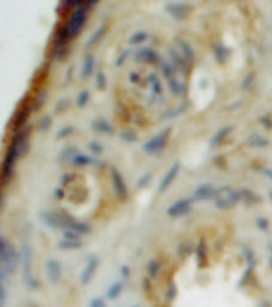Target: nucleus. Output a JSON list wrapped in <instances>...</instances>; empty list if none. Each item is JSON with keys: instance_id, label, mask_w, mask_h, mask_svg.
<instances>
[{"instance_id": "50", "label": "nucleus", "mask_w": 272, "mask_h": 307, "mask_svg": "<svg viewBox=\"0 0 272 307\" xmlns=\"http://www.w3.org/2000/svg\"><path fill=\"white\" fill-rule=\"evenodd\" d=\"M253 78H255V74H250L247 78H245V81H243V84H242V87H243V90H247V87L252 84V81H253Z\"/></svg>"}, {"instance_id": "47", "label": "nucleus", "mask_w": 272, "mask_h": 307, "mask_svg": "<svg viewBox=\"0 0 272 307\" xmlns=\"http://www.w3.org/2000/svg\"><path fill=\"white\" fill-rule=\"evenodd\" d=\"M256 225H258V228H260L261 231H267V228H269V222L266 220V218H258Z\"/></svg>"}, {"instance_id": "18", "label": "nucleus", "mask_w": 272, "mask_h": 307, "mask_svg": "<svg viewBox=\"0 0 272 307\" xmlns=\"http://www.w3.org/2000/svg\"><path fill=\"white\" fill-rule=\"evenodd\" d=\"M196 259H197V266L202 268L206 262H207V245H206V240L200 239L199 244L196 245Z\"/></svg>"}, {"instance_id": "8", "label": "nucleus", "mask_w": 272, "mask_h": 307, "mask_svg": "<svg viewBox=\"0 0 272 307\" xmlns=\"http://www.w3.org/2000/svg\"><path fill=\"white\" fill-rule=\"evenodd\" d=\"M110 173H111V183H113V193H115V196H117L121 202L126 201L127 199V188L124 185V180L121 177V173L117 169H115V167L110 170Z\"/></svg>"}, {"instance_id": "23", "label": "nucleus", "mask_w": 272, "mask_h": 307, "mask_svg": "<svg viewBox=\"0 0 272 307\" xmlns=\"http://www.w3.org/2000/svg\"><path fill=\"white\" fill-rule=\"evenodd\" d=\"M160 271H161V265H160V261H157L156 258H153V259H150L148 261V266H147V272H148V277L153 280V279H156L157 275H160Z\"/></svg>"}, {"instance_id": "54", "label": "nucleus", "mask_w": 272, "mask_h": 307, "mask_svg": "<svg viewBox=\"0 0 272 307\" xmlns=\"http://www.w3.org/2000/svg\"><path fill=\"white\" fill-rule=\"evenodd\" d=\"M127 56H129V51H124V53H123V56H121L120 59H118V65H121V64H123V61L126 59Z\"/></svg>"}, {"instance_id": "56", "label": "nucleus", "mask_w": 272, "mask_h": 307, "mask_svg": "<svg viewBox=\"0 0 272 307\" xmlns=\"http://www.w3.org/2000/svg\"><path fill=\"white\" fill-rule=\"evenodd\" d=\"M263 173H264V175H267V177L272 180V169H263Z\"/></svg>"}, {"instance_id": "30", "label": "nucleus", "mask_w": 272, "mask_h": 307, "mask_svg": "<svg viewBox=\"0 0 272 307\" xmlns=\"http://www.w3.org/2000/svg\"><path fill=\"white\" fill-rule=\"evenodd\" d=\"M178 47L182 48V51H183V57H185L186 61L190 62V61L194 59V51H193V48L188 45V43L183 41V40H180V41H178Z\"/></svg>"}, {"instance_id": "41", "label": "nucleus", "mask_w": 272, "mask_h": 307, "mask_svg": "<svg viewBox=\"0 0 272 307\" xmlns=\"http://www.w3.org/2000/svg\"><path fill=\"white\" fill-rule=\"evenodd\" d=\"M96 84L99 90H105L107 87V80H105V75L102 74V72H99V74L96 75Z\"/></svg>"}, {"instance_id": "5", "label": "nucleus", "mask_w": 272, "mask_h": 307, "mask_svg": "<svg viewBox=\"0 0 272 307\" xmlns=\"http://www.w3.org/2000/svg\"><path fill=\"white\" fill-rule=\"evenodd\" d=\"M170 137V129H164L160 134H156L153 139H150L145 145H143V151L148 155H156L166 148V145Z\"/></svg>"}, {"instance_id": "45", "label": "nucleus", "mask_w": 272, "mask_h": 307, "mask_svg": "<svg viewBox=\"0 0 272 307\" xmlns=\"http://www.w3.org/2000/svg\"><path fill=\"white\" fill-rule=\"evenodd\" d=\"M89 307H107V302L102 298H93L89 301Z\"/></svg>"}, {"instance_id": "57", "label": "nucleus", "mask_w": 272, "mask_h": 307, "mask_svg": "<svg viewBox=\"0 0 272 307\" xmlns=\"http://www.w3.org/2000/svg\"><path fill=\"white\" fill-rule=\"evenodd\" d=\"M261 307H270V302H267V301H266V302H263V304H261Z\"/></svg>"}, {"instance_id": "24", "label": "nucleus", "mask_w": 272, "mask_h": 307, "mask_svg": "<svg viewBox=\"0 0 272 307\" xmlns=\"http://www.w3.org/2000/svg\"><path fill=\"white\" fill-rule=\"evenodd\" d=\"M121 291H123V283L121 282H113L107 290V299H111V301L117 299L121 295Z\"/></svg>"}, {"instance_id": "49", "label": "nucleus", "mask_w": 272, "mask_h": 307, "mask_svg": "<svg viewBox=\"0 0 272 307\" xmlns=\"http://www.w3.org/2000/svg\"><path fill=\"white\" fill-rule=\"evenodd\" d=\"M260 121L267 127V129H272V120L269 118V116H261V118H260Z\"/></svg>"}, {"instance_id": "59", "label": "nucleus", "mask_w": 272, "mask_h": 307, "mask_svg": "<svg viewBox=\"0 0 272 307\" xmlns=\"http://www.w3.org/2000/svg\"><path fill=\"white\" fill-rule=\"evenodd\" d=\"M269 198H270V201H272V191L269 193Z\"/></svg>"}, {"instance_id": "35", "label": "nucleus", "mask_w": 272, "mask_h": 307, "mask_svg": "<svg viewBox=\"0 0 272 307\" xmlns=\"http://www.w3.org/2000/svg\"><path fill=\"white\" fill-rule=\"evenodd\" d=\"M193 248H194L193 244L190 240H186V242H183V244L178 245V253H180L182 258H186V256H188L193 252Z\"/></svg>"}, {"instance_id": "29", "label": "nucleus", "mask_w": 272, "mask_h": 307, "mask_svg": "<svg viewBox=\"0 0 272 307\" xmlns=\"http://www.w3.org/2000/svg\"><path fill=\"white\" fill-rule=\"evenodd\" d=\"M215 57H217V61L221 62V64L226 62V59L229 57V50L224 48L223 45H220V43H218V45L215 47Z\"/></svg>"}, {"instance_id": "6", "label": "nucleus", "mask_w": 272, "mask_h": 307, "mask_svg": "<svg viewBox=\"0 0 272 307\" xmlns=\"http://www.w3.org/2000/svg\"><path fill=\"white\" fill-rule=\"evenodd\" d=\"M191 210H193V198H185V199H180L172 204V206L167 209V215L170 218H178V216L190 213Z\"/></svg>"}, {"instance_id": "3", "label": "nucleus", "mask_w": 272, "mask_h": 307, "mask_svg": "<svg viewBox=\"0 0 272 307\" xmlns=\"http://www.w3.org/2000/svg\"><path fill=\"white\" fill-rule=\"evenodd\" d=\"M213 201H215V206L221 210L231 209L240 201V191H236V189L229 188V186L220 188V189H217V196H215Z\"/></svg>"}, {"instance_id": "27", "label": "nucleus", "mask_w": 272, "mask_h": 307, "mask_svg": "<svg viewBox=\"0 0 272 307\" xmlns=\"http://www.w3.org/2000/svg\"><path fill=\"white\" fill-rule=\"evenodd\" d=\"M77 155H78V150H77L75 147H67L65 150L61 151V155H59V161H61V163H65V161H70V163H72V159H74Z\"/></svg>"}, {"instance_id": "58", "label": "nucleus", "mask_w": 272, "mask_h": 307, "mask_svg": "<svg viewBox=\"0 0 272 307\" xmlns=\"http://www.w3.org/2000/svg\"><path fill=\"white\" fill-rule=\"evenodd\" d=\"M270 268H272V245H270Z\"/></svg>"}, {"instance_id": "13", "label": "nucleus", "mask_w": 272, "mask_h": 307, "mask_svg": "<svg viewBox=\"0 0 272 307\" xmlns=\"http://www.w3.org/2000/svg\"><path fill=\"white\" fill-rule=\"evenodd\" d=\"M178 172H180V164L178 163H175V164H172V167L166 172V175L163 177V180H161V183H160V193H164L166 189L174 183V180L177 179V175H178Z\"/></svg>"}, {"instance_id": "46", "label": "nucleus", "mask_w": 272, "mask_h": 307, "mask_svg": "<svg viewBox=\"0 0 272 307\" xmlns=\"http://www.w3.org/2000/svg\"><path fill=\"white\" fill-rule=\"evenodd\" d=\"M67 107H69V100H67V99H62V100L57 102V107H56L54 110H56V113H61L62 110H67Z\"/></svg>"}, {"instance_id": "42", "label": "nucleus", "mask_w": 272, "mask_h": 307, "mask_svg": "<svg viewBox=\"0 0 272 307\" xmlns=\"http://www.w3.org/2000/svg\"><path fill=\"white\" fill-rule=\"evenodd\" d=\"M75 133V127H72V126H67V127H62L59 133L56 134V137L57 139H64V137H67V136H70V134H74Z\"/></svg>"}, {"instance_id": "1", "label": "nucleus", "mask_w": 272, "mask_h": 307, "mask_svg": "<svg viewBox=\"0 0 272 307\" xmlns=\"http://www.w3.org/2000/svg\"><path fill=\"white\" fill-rule=\"evenodd\" d=\"M21 256L19 253L14 250L13 245L8 242V239L5 236L0 237V261H2V271H0V279H2V283H5L7 277L10 274H13L18 268Z\"/></svg>"}, {"instance_id": "43", "label": "nucleus", "mask_w": 272, "mask_h": 307, "mask_svg": "<svg viewBox=\"0 0 272 307\" xmlns=\"http://www.w3.org/2000/svg\"><path fill=\"white\" fill-rule=\"evenodd\" d=\"M89 151L94 153V155H100V153L104 151V147L99 142H91L89 143Z\"/></svg>"}, {"instance_id": "44", "label": "nucleus", "mask_w": 272, "mask_h": 307, "mask_svg": "<svg viewBox=\"0 0 272 307\" xmlns=\"http://www.w3.org/2000/svg\"><path fill=\"white\" fill-rule=\"evenodd\" d=\"M50 126H51V118H50V116H43L41 121L38 123V127H40V130H43V133H45V130H47Z\"/></svg>"}, {"instance_id": "21", "label": "nucleus", "mask_w": 272, "mask_h": 307, "mask_svg": "<svg viewBox=\"0 0 272 307\" xmlns=\"http://www.w3.org/2000/svg\"><path fill=\"white\" fill-rule=\"evenodd\" d=\"M41 220L47 226H50L53 229H61L59 220H57V212H41Z\"/></svg>"}, {"instance_id": "14", "label": "nucleus", "mask_w": 272, "mask_h": 307, "mask_svg": "<svg viewBox=\"0 0 272 307\" xmlns=\"http://www.w3.org/2000/svg\"><path fill=\"white\" fill-rule=\"evenodd\" d=\"M70 34L67 26H61L57 29L56 37H54V50H61V48H69V41H70Z\"/></svg>"}, {"instance_id": "52", "label": "nucleus", "mask_w": 272, "mask_h": 307, "mask_svg": "<svg viewBox=\"0 0 272 307\" xmlns=\"http://www.w3.org/2000/svg\"><path fill=\"white\" fill-rule=\"evenodd\" d=\"M167 298H169L170 301H172V299H174V298H175V287H174V285H172V287H170V290H169V295H167Z\"/></svg>"}, {"instance_id": "25", "label": "nucleus", "mask_w": 272, "mask_h": 307, "mask_svg": "<svg viewBox=\"0 0 272 307\" xmlns=\"http://www.w3.org/2000/svg\"><path fill=\"white\" fill-rule=\"evenodd\" d=\"M240 201H243L245 204H253V202H260L261 198L256 193L250 191V189H242L240 191Z\"/></svg>"}, {"instance_id": "60", "label": "nucleus", "mask_w": 272, "mask_h": 307, "mask_svg": "<svg viewBox=\"0 0 272 307\" xmlns=\"http://www.w3.org/2000/svg\"><path fill=\"white\" fill-rule=\"evenodd\" d=\"M132 307H140V305H132Z\"/></svg>"}, {"instance_id": "37", "label": "nucleus", "mask_w": 272, "mask_h": 307, "mask_svg": "<svg viewBox=\"0 0 272 307\" xmlns=\"http://www.w3.org/2000/svg\"><path fill=\"white\" fill-rule=\"evenodd\" d=\"M89 97H91L89 91H81V93L78 94V97H77V105H78L80 108L86 107V104L89 102Z\"/></svg>"}, {"instance_id": "26", "label": "nucleus", "mask_w": 272, "mask_h": 307, "mask_svg": "<svg viewBox=\"0 0 272 307\" xmlns=\"http://www.w3.org/2000/svg\"><path fill=\"white\" fill-rule=\"evenodd\" d=\"M248 145H250V147L263 148V147H267V145H269V140L264 139V137H261L260 134H253V136H250V139H248Z\"/></svg>"}, {"instance_id": "20", "label": "nucleus", "mask_w": 272, "mask_h": 307, "mask_svg": "<svg viewBox=\"0 0 272 307\" xmlns=\"http://www.w3.org/2000/svg\"><path fill=\"white\" fill-rule=\"evenodd\" d=\"M94 64H96L94 54H88V56L84 57L83 69H81V77H83V78H89V77H91V74L94 72Z\"/></svg>"}, {"instance_id": "10", "label": "nucleus", "mask_w": 272, "mask_h": 307, "mask_svg": "<svg viewBox=\"0 0 272 307\" xmlns=\"http://www.w3.org/2000/svg\"><path fill=\"white\" fill-rule=\"evenodd\" d=\"M45 271H47V279L50 283L56 285L59 283L61 277H62V265L57 259H48L45 265Z\"/></svg>"}, {"instance_id": "19", "label": "nucleus", "mask_w": 272, "mask_h": 307, "mask_svg": "<svg viewBox=\"0 0 272 307\" xmlns=\"http://www.w3.org/2000/svg\"><path fill=\"white\" fill-rule=\"evenodd\" d=\"M93 129L96 130V133H102V134H108V136L113 134L111 124L107 120H104V118H96L93 121Z\"/></svg>"}, {"instance_id": "15", "label": "nucleus", "mask_w": 272, "mask_h": 307, "mask_svg": "<svg viewBox=\"0 0 272 307\" xmlns=\"http://www.w3.org/2000/svg\"><path fill=\"white\" fill-rule=\"evenodd\" d=\"M166 10L170 13V16L175 19H185L190 13V7L185 4H170L166 7Z\"/></svg>"}, {"instance_id": "53", "label": "nucleus", "mask_w": 272, "mask_h": 307, "mask_svg": "<svg viewBox=\"0 0 272 307\" xmlns=\"http://www.w3.org/2000/svg\"><path fill=\"white\" fill-rule=\"evenodd\" d=\"M64 194H65V193H64L62 188H57V189H56V198H57V199H64Z\"/></svg>"}, {"instance_id": "28", "label": "nucleus", "mask_w": 272, "mask_h": 307, "mask_svg": "<svg viewBox=\"0 0 272 307\" xmlns=\"http://www.w3.org/2000/svg\"><path fill=\"white\" fill-rule=\"evenodd\" d=\"M170 54H172V59H174V67L175 69H185L186 64H188V61L185 59V57H182V53H178L177 50H170Z\"/></svg>"}, {"instance_id": "12", "label": "nucleus", "mask_w": 272, "mask_h": 307, "mask_svg": "<svg viewBox=\"0 0 272 307\" xmlns=\"http://www.w3.org/2000/svg\"><path fill=\"white\" fill-rule=\"evenodd\" d=\"M135 61L145 64H157L160 62V54L151 48H142L135 53Z\"/></svg>"}, {"instance_id": "40", "label": "nucleus", "mask_w": 272, "mask_h": 307, "mask_svg": "<svg viewBox=\"0 0 272 307\" xmlns=\"http://www.w3.org/2000/svg\"><path fill=\"white\" fill-rule=\"evenodd\" d=\"M151 180H153V175H151V173H145V175H143V177L139 179V182H137V188H147V186L150 185Z\"/></svg>"}, {"instance_id": "31", "label": "nucleus", "mask_w": 272, "mask_h": 307, "mask_svg": "<svg viewBox=\"0 0 272 307\" xmlns=\"http://www.w3.org/2000/svg\"><path fill=\"white\" fill-rule=\"evenodd\" d=\"M59 248L61 250H77V248H81V240H61L59 242Z\"/></svg>"}, {"instance_id": "7", "label": "nucleus", "mask_w": 272, "mask_h": 307, "mask_svg": "<svg viewBox=\"0 0 272 307\" xmlns=\"http://www.w3.org/2000/svg\"><path fill=\"white\" fill-rule=\"evenodd\" d=\"M32 110H34L32 108V102H24V104H21V107L18 108L16 115H14V118H13L14 133H16V130H21L26 126V123L29 120V115H31Z\"/></svg>"}, {"instance_id": "16", "label": "nucleus", "mask_w": 272, "mask_h": 307, "mask_svg": "<svg viewBox=\"0 0 272 307\" xmlns=\"http://www.w3.org/2000/svg\"><path fill=\"white\" fill-rule=\"evenodd\" d=\"M231 130H233V126H226V127H221L220 130H217V134H215L213 137H212V140H210V147L212 148H217V147H220V145L224 142V139L231 134Z\"/></svg>"}, {"instance_id": "22", "label": "nucleus", "mask_w": 272, "mask_h": 307, "mask_svg": "<svg viewBox=\"0 0 272 307\" xmlns=\"http://www.w3.org/2000/svg\"><path fill=\"white\" fill-rule=\"evenodd\" d=\"M105 32H107V26H100V27L97 29V31H96V32L91 35V38H89V40H88V43H86V45H84V48L88 50V48H93V47H96L97 43L104 38Z\"/></svg>"}, {"instance_id": "33", "label": "nucleus", "mask_w": 272, "mask_h": 307, "mask_svg": "<svg viewBox=\"0 0 272 307\" xmlns=\"http://www.w3.org/2000/svg\"><path fill=\"white\" fill-rule=\"evenodd\" d=\"M148 81L151 84V93L154 96H160L161 94V83H160V80H157V77L154 74H151V75H148Z\"/></svg>"}, {"instance_id": "34", "label": "nucleus", "mask_w": 272, "mask_h": 307, "mask_svg": "<svg viewBox=\"0 0 272 307\" xmlns=\"http://www.w3.org/2000/svg\"><path fill=\"white\" fill-rule=\"evenodd\" d=\"M169 87L172 90V93L174 94H182V93H185V84H182L178 80H175V78H170L169 80Z\"/></svg>"}, {"instance_id": "48", "label": "nucleus", "mask_w": 272, "mask_h": 307, "mask_svg": "<svg viewBox=\"0 0 272 307\" xmlns=\"http://www.w3.org/2000/svg\"><path fill=\"white\" fill-rule=\"evenodd\" d=\"M75 175L74 173H64L62 177H61V185H67L72 179H74Z\"/></svg>"}, {"instance_id": "39", "label": "nucleus", "mask_w": 272, "mask_h": 307, "mask_svg": "<svg viewBox=\"0 0 272 307\" xmlns=\"http://www.w3.org/2000/svg\"><path fill=\"white\" fill-rule=\"evenodd\" d=\"M121 140H124L127 143H132V142L137 140V136H135L134 130H123V133H121Z\"/></svg>"}, {"instance_id": "55", "label": "nucleus", "mask_w": 272, "mask_h": 307, "mask_svg": "<svg viewBox=\"0 0 272 307\" xmlns=\"http://www.w3.org/2000/svg\"><path fill=\"white\" fill-rule=\"evenodd\" d=\"M131 81H132V83H139V81H140V77H139L137 74H131Z\"/></svg>"}, {"instance_id": "11", "label": "nucleus", "mask_w": 272, "mask_h": 307, "mask_svg": "<svg viewBox=\"0 0 272 307\" xmlns=\"http://www.w3.org/2000/svg\"><path fill=\"white\" fill-rule=\"evenodd\" d=\"M215 196H217V188L212 183H202L194 189L193 201H209V199H215Z\"/></svg>"}, {"instance_id": "38", "label": "nucleus", "mask_w": 272, "mask_h": 307, "mask_svg": "<svg viewBox=\"0 0 272 307\" xmlns=\"http://www.w3.org/2000/svg\"><path fill=\"white\" fill-rule=\"evenodd\" d=\"M45 99H47V93L41 90V91H40V96H37L35 100H32V108H34V110H40L41 105H43V102H45Z\"/></svg>"}, {"instance_id": "2", "label": "nucleus", "mask_w": 272, "mask_h": 307, "mask_svg": "<svg viewBox=\"0 0 272 307\" xmlns=\"http://www.w3.org/2000/svg\"><path fill=\"white\" fill-rule=\"evenodd\" d=\"M96 4H97L96 0H93V2H81V5H80L77 10L72 11L70 18H69V23L65 24L72 38L77 37V35L81 32V29H83L84 24H86V19H88V11H89V8L94 7Z\"/></svg>"}, {"instance_id": "32", "label": "nucleus", "mask_w": 272, "mask_h": 307, "mask_svg": "<svg viewBox=\"0 0 272 307\" xmlns=\"http://www.w3.org/2000/svg\"><path fill=\"white\" fill-rule=\"evenodd\" d=\"M148 38V35H147V32H143V31H137V32H134L131 37H129V43L131 45H139V43H143Z\"/></svg>"}, {"instance_id": "4", "label": "nucleus", "mask_w": 272, "mask_h": 307, "mask_svg": "<svg viewBox=\"0 0 272 307\" xmlns=\"http://www.w3.org/2000/svg\"><path fill=\"white\" fill-rule=\"evenodd\" d=\"M21 253H22L21 258H22V268H24V282L29 288L37 290V288H40V282L32 275V248H31V245L24 244Z\"/></svg>"}, {"instance_id": "51", "label": "nucleus", "mask_w": 272, "mask_h": 307, "mask_svg": "<svg viewBox=\"0 0 272 307\" xmlns=\"http://www.w3.org/2000/svg\"><path fill=\"white\" fill-rule=\"evenodd\" d=\"M121 275L124 277V279H127V277L131 275V272H129V268H127V266H121Z\"/></svg>"}, {"instance_id": "17", "label": "nucleus", "mask_w": 272, "mask_h": 307, "mask_svg": "<svg viewBox=\"0 0 272 307\" xmlns=\"http://www.w3.org/2000/svg\"><path fill=\"white\" fill-rule=\"evenodd\" d=\"M72 164L77 166V167H81V166H88V164H97V166H104L100 161H97L94 156H88V155H81L78 153L74 159H72Z\"/></svg>"}, {"instance_id": "36", "label": "nucleus", "mask_w": 272, "mask_h": 307, "mask_svg": "<svg viewBox=\"0 0 272 307\" xmlns=\"http://www.w3.org/2000/svg\"><path fill=\"white\" fill-rule=\"evenodd\" d=\"M161 70H163V74H164V77L166 78H174V74H175V67H174V64H169V62H163L161 64Z\"/></svg>"}, {"instance_id": "9", "label": "nucleus", "mask_w": 272, "mask_h": 307, "mask_svg": "<svg viewBox=\"0 0 272 307\" xmlns=\"http://www.w3.org/2000/svg\"><path fill=\"white\" fill-rule=\"evenodd\" d=\"M97 268H99V256L91 255V256L88 258V261H86V265H84L83 271H81V277H80L81 285H88V283L93 280V277H94Z\"/></svg>"}]
</instances>
